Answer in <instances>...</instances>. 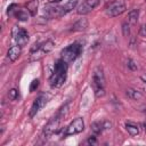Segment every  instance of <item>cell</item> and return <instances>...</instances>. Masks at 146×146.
Wrapping results in <instances>:
<instances>
[{"instance_id":"cell-1","label":"cell","mask_w":146,"mask_h":146,"mask_svg":"<svg viewBox=\"0 0 146 146\" xmlns=\"http://www.w3.org/2000/svg\"><path fill=\"white\" fill-rule=\"evenodd\" d=\"M67 65L68 64L65 60H63L62 58L56 60L55 66H54V72L51 74V76L49 78V83L52 88H59L66 81L67 68H68Z\"/></svg>"},{"instance_id":"cell-2","label":"cell","mask_w":146,"mask_h":146,"mask_svg":"<svg viewBox=\"0 0 146 146\" xmlns=\"http://www.w3.org/2000/svg\"><path fill=\"white\" fill-rule=\"evenodd\" d=\"M67 111H68V102H67L64 106H62V107L59 108L58 113H57L55 116H52V117L49 120V122L46 124V127H44V129H43L44 136L50 137L51 135L57 133V132L59 131V129H60V128H59V127H60V121H62V119L67 114Z\"/></svg>"},{"instance_id":"cell-3","label":"cell","mask_w":146,"mask_h":146,"mask_svg":"<svg viewBox=\"0 0 146 146\" xmlns=\"http://www.w3.org/2000/svg\"><path fill=\"white\" fill-rule=\"evenodd\" d=\"M92 87L95 90V96L97 98H100L105 95V76L103 68L100 66H97L92 74Z\"/></svg>"},{"instance_id":"cell-4","label":"cell","mask_w":146,"mask_h":146,"mask_svg":"<svg viewBox=\"0 0 146 146\" xmlns=\"http://www.w3.org/2000/svg\"><path fill=\"white\" fill-rule=\"evenodd\" d=\"M82 52V44L79 42H74L67 47H65L60 51V58L65 60L67 64L74 62Z\"/></svg>"},{"instance_id":"cell-5","label":"cell","mask_w":146,"mask_h":146,"mask_svg":"<svg viewBox=\"0 0 146 146\" xmlns=\"http://www.w3.org/2000/svg\"><path fill=\"white\" fill-rule=\"evenodd\" d=\"M127 10V5L124 0H114L106 7V14L110 17H116L122 15Z\"/></svg>"},{"instance_id":"cell-6","label":"cell","mask_w":146,"mask_h":146,"mask_svg":"<svg viewBox=\"0 0 146 146\" xmlns=\"http://www.w3.org/2000/svg\"><path fill=\"white\" fill-rule=\"evenodd\" d=\"M84 129V122L82 117H76L75 120H73L64 130L63 132V137L66 136H72V135H76L82 132Z\"/></svg>"},{"instance_id":"cell-7","label":"cell","mask_w":146,"mask_h":146,"mask_svg":"<svg viewBox=\"0 0 146 146\" xmlns=\"http://www.w3.org/2000/svg\"><path fill=\"white\" fill-rule=\"evenodd\" d=\"M48 102V96L46 94H40L33 102L32 106H31V110H30V117H33L34 115H36V113L47 104Z\"/></svg>"},{"instance_id":"cell-8","label":"cell","mask_w":146,"mask_h":146,"mask_svg":"<svg viewBox=\"0 0 146 146\" xmlns=\"http://www.w3.org/2000/svg\"><path fill=\"white\" fill-rule=\"evenodd\" d=\"M13 36H14L16 43H17L18 46H21V47L26 46V43L29 42V34H27V32H26L24 29H22V27L15 26L14 30H13Z\"/></svg>"},{"instance_id":"cell-9","label":"cell","mask_w":146,"mask_h":146,"mask_svg":"<svg viewBox=\"0 0 146 146\" xmlns=\"http://www.w3.org/2000/svg\"><path fill=\"white\" fill-rule=\"evenodd\" d=\"M99 3H100V0H84L78 7V14L79 15H87L91 10H94Z\"/></svg>"},{"instance_id":"cell-10","label":"cell","mask_w":146,"mask_h":146,"mask_svg":"<svg viewBox=\"0 0 146 146\" xmlns=\"http://www.w3.org/2000/svg\"><path fill=\"white\" fill-rule=\"evenodd\" d=\"M44 14L49 18H58L65 15L62 6H47L44 8Z\"/></svg>"},{"instance_id":"cell-11","label":"cell","mask_w":146,"mask_h":146,"mask_svg":"<svg viewBox=\"0 0 146 146\" xmlns=\"http://www.w3.org/2000/svg\"><path fill=\"white\" fill-rule=\"evenodd\" d=\"M21 48H22V47L18 46V44L13 46V47L9 48V50H8V52H7V56H8V58H9L11 62H15V60L21 56V54H22V49H21Z\"/></svg>"},{"instance_id":"cell-12","label":"cell","mask_w":146,"mask_h":146,"mask_svg":"<svg viewBox=\"0 0 146 146\" xmlns=\"http://www.w3.org/2000/svg\"><path fill=\"white\" fill-rule=\"evenodd\" d=\"M88 27V21L87 18H80L79 21H76L73 26H72V31H75V32H80V31H84Z\"/></svg>"},{"instance_id":"cell-13","label":"cell","mask_w":146,"mask_h":146,"mask_svg":"<svg viewBox=\"0 0 146 146\" xmlns=\"http://www.w3.org/2000/svg\"><path fill=\"white\" fill-rule=\"evenodd\" d=\"M14 16H15L18 21L25 22V21H27V19H29V17L31 16V14H30V11H29V10H26V9H18Z\"/></svg>"},{"instance_id":"cell-14","label":"cell","mask_w":146,"mask_h":146,"mask_svg":"<svg viewBox=\"0 0 146 146\" xmlns=\"http://www.w3.org/2000/svg\"><path fill=\"white\" fill-rule=\"evenodd\" d=\"M125 129H127V131H128L132 137L138 136V133H139V128H138V125L135 124V123H132V122H127V123H125Z\"/></svg>"},{"instance_id":"cell-15","label":"cell","mask_w":146,"mask_h":146,"mask_svg":"<svg viewBox=\"0 0 146 146\" xmlns=\"http://www.w3.org/2000/svg\"><path fill=\"white\" fill-rule=\"evenodd\" d=\"M125 94H127V96H128L129 98L135 99V100H138V99H140V98L143 97V95H141L140 91H138V90H136V89H132V88H128V89L125 90Z\"/></svg>"},{"instance_id":"cell-16","label":"cell","mask_w":146,"mask_h":146,"mask_svg":"<svg viewBox=\"0 0 146 146\" xmlns=\"http://www.w3.org/2000/svg\"><path fill=\"white\" fill-rule=\"evenodd\" d=\"M76 5H78V0H68L65 5L62 6V8H63V10H64V14L66 15L67 13H70L71 10H73V9L76 7Z\"/></svg>"},{"instance_id":"cell-17","label":"cell","mask_w":146,"mask_h":146,"mask_svg":"<svg viewBox=\"0 0 146 146\" xmlns=\"http://www.w3.org/2000/svg\"><path fill=\"white\" fill-rule=\"evenodd\" d=\"M138 17H139V9H132V10H130V11L128 13V21H129L131 24L137 23Z\"/></svg>"},{"instance_id":"cell-18","label":"cell","mask_w":146,"mask_h":146,"mask_svg":"<svg viewBox=\"0 0 146 146\" xmlns=\"http://www.w3.org/2000/svg\"><path fill=\"white\" fill-rule=\"evenodd\" d=\"M38 7H39V1L38 0H32L27 3V10L30 11L31 16H34L38 11Z\"/></svg>"},{"instance_id":"cell-19","label":"cell","mask_w":146,"mask_h":146,"mask_svg":"<svg viewBox=\"0 0 146 146\" xmlns=\"http://www.w3.org/2000/svg\"><path fill=\"white\" fill-rule=\"evenodd\" d=\"M91 130H92V132H94L95 135L100 133L103 130H105V128H104V122H100V121L94 122V123L91 124Z\"/></svg>"},{"instance_id":"cell-20","label":"cell","mask_w":146,"mask_h":146,"mask_svg":"<svg viewBox=\"0 0 146 146\" xmlns=\"http://www.w3.org/2000/svg\"><path fill=\"white\" fill-rule=\"evenodd\" d=\"M41 48H42V50H43L46 54H48V52H50V51L54 49V42H52L51 40H47L46 42L41 43Z\"/></svg>"},{"instance_id":"cell-21","label":"cell","mask_w":146,"mask_h":146,"mask_svg":"<svg viewBox=\"0 0 146 146\" xmlns=\"http://www.w3.org/2000/svg\"><path fill=\"white\" fill-rule=\"evenodd\" d=\"M8 97H9L10 100H15V99H17V98H18V90L15 89V88L10 89L9 92H8Z\"/></svg>"},{"instance_id":"cell-22","label":"cell","mask_w":146,"mask_h":146,"mask_svg":"<svg viewBox=\"0 0 146 146\" xmlns=\"http://www.w3.org/2000/svg\"><path fill=\"white\" fill-rule=\"evenodd\" d=\"M17 10H18V6H17L16 3H11V5L8 7V9H7V14H8V15H15Z\"/></svg>"},{"instance_id":"cell-23","label":"cell","mask_w":146,"mask_h":146,"mask_svg":"<svg viewBox=\"0 0 146 146\" xmlns=\"http://www.w3.org/2000/svg\"><path fill=\"white\" fill-rule=\"evenodd\" d=\"M122 32H123V35H124L125 38L129 36V34H130V25H129V23L124 22V23L122 24Z\"/></svg>"},{"instance_id":"cell-24","label":"cell","mask_w":146,"mask_h":146,"mask_svg":"<svg viewBox=\"0 0 146 146\" xmlns=\"http://www.w3.org/2000/svg\"><path fill=\"white\" fill-rule=\"evenodd\" d=\"M39 84H40V81H39L38 79H34V80L31 82V84H30V92H33V91H35V90L38 89Z\"/></svg>"},{"instance_id":"cell-25","label":"cell","mask_w":146,"mask_h":146,"mask_svg":"<svg viewBox=\"0 0 146 146\" xmlns=\"http://www.w3.org/2000/svg\"><path fill=\"white\" fill-rule=\"evenodd\" d=\"M127 64H128V67H129V68H130L131 71H137L138 66H137V64H136V63H135V62H133L132 59H129Z\"/></svg>"},{"instance_id":"cell-26","label":"cell","mask_w":146,"mask_h":146,"mask_svg":"<svg viewBox=\"0 0 146 146\" xmlns=\"http://www.w3.org/2000/svg\"><path fill=\"white\" fill-rule=\"evenodd\" d=\"M87 143L89 145H97V139H96V136H90L87 140Z\"/></svg>"},{"instance_id":"cell-27","label":"cell","mask_w":146,"mask_h":146,"mask_svg":"<svg viewBox=\"0 0 146 146\" xmlns=\"http://www.w3.org/2000/svg\"><path fill=\"white\" fill-rule=\"evenodd\" d=\"M139 35L140 36H146V24H143L139 29Z\"/></svg>"},{"instance_id":"cell-28","label":"cell","mask_w":146,"mask_h":146,"mask_svg":"<svg viewBox=\"0 0 146 146\" xmlns=\"http://www.w3.org/2000/svg\"><path fill=\"white\" fill-rule=\"evenodd\" d=\"M59 1H62V0H49L50 3H57V2H59Z\"/></svg>"},{"instance_id":"cell-29","label":"cell","mask_w":146,"mask_h":146,"mask_svg":"<svg viewBox=\"0 0 146 146\" xmlns=\"http://www.w3.org/2000/svg\"><path fill=\"white\" fill-rule=\"evenodd\" d=\"M141 80H143V81H144V82L146 83V74H144V75H141Z\"/></svg>"},{"instance_id":"cell-30","label":"cell","mask_w":146,"mask_h":146,"mask_svg":"<svg viewBox=\"0 0 146 146\" xmlns=\"http://www.w3.org/2000/svg\"><path fill=\"white\" fill-rule=\"evenodd\" d=\"M145 1H146V0H145Z\"/></svg>"}]
</instances>
